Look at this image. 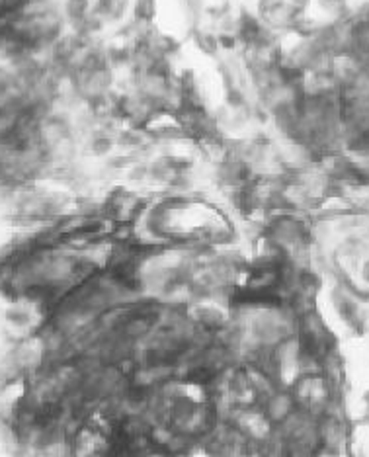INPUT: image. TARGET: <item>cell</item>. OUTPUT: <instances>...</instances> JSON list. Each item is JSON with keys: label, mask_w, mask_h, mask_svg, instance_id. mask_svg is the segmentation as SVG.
<instances>
[{"label": "cell", "mask_w": 369, "mask_h": 457, "mask_svg": "<svg viewBox=\"0 0 369 457\" xmlns=\"http://www.w3.org/2000/svg\"><path fill=\"white\" fill-rule=\"evenodd\" d=\"M67 16L74 22H82L86 18V10H89V2L86 0H67Z\"/></svg>", "instance_id": "cell-1"}, {"label": "cell", "mask_w": 369, "mask_h": 457, "mask_svg": "<svg viewBox=\"0 0 369 457\" xmlns=\"http://www.w3.org/2000/svg\"><path fill=\"white\" fill-rule=\"evenodd\" d=\"M155 14V2L153 0H137L135 2V16L141 22H147Z\"/></svg>", "instance_id": "cell-2"}]
</instances>
